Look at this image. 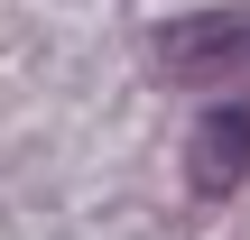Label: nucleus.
Returning a JSON list of instances; mask_svg holds the SVG:
<instances>
[{
	"label": "nucleus",
	"mask_w": 250,
	"mask_h": 240,
	"mask_svg": "<svg viewBox=\"0 0 250 240\" xmlns=\"http://www.w3.org/2000/svg\"><path fill=\"white\" fill-rule=\"evenodd\" d=\"M158 74L167 83H241L250 74V9H195V18H167L148 37Z\"/></svg>",
	"instance_id": "f257e3e1"
},
{
	"label": "nucleus",
	"mask_w": 250,
	"mask_h": 240,
	"mask_svg": "<svg viewBox=\"0 0 250 240\" xmlns=\"http://www.w3.org/2000/svg\"><path fill=\"white\" fill-rule=\"evenodd\" d=\"M241 176H250V102H223V111H204V120H195V148H186V185H195L204 203H223Z\"/></svg>",
	"instance_id": "f03ea898"
}]
</instances>
